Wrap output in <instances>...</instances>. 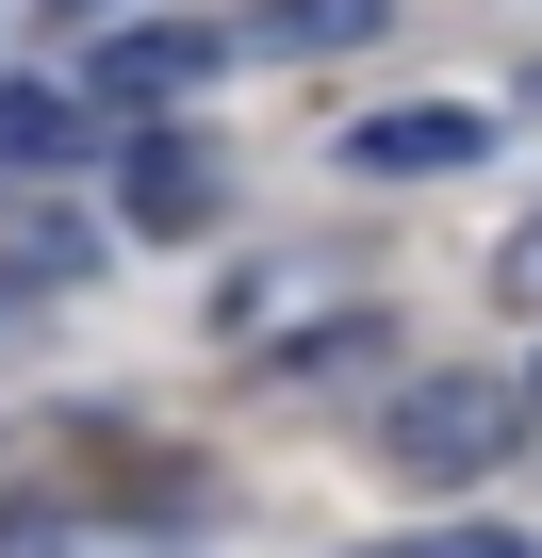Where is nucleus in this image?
I'll use <instances>...</instances> for the list:
<instances>
[{"label": "nucleus", "instance_id": "obj_1", "mask_svg": "<svg viewBox=\"0 0 542 558\" xmlns=\"http://www.w3.org/2000/svg\"><path fill=\"white\" fill-rule=\"evenodd\" d=\"M509 427H526V395H493V378H411V395L378 411V460H395L411 493H477V476L509 460Z\"/></svg>", "mask_w": 542, "mask_h": 558}, {"label": "nucleus", "instance_id": "obj_2", "mask_svg": "<svg viewBox=\"0 0 542 558\" xmlns=\"http://www.w3.org/2000/svg\"><path fill=\"white\" fill-rule=\"evenodd\" d=\"M214 66H230L214 17H148V34H99L83 99H99V116H148V99H181V83H214Z\"/></svg>", "mask_w": 542, "mask_h": 558}, {"label": "nucleus", "instance_id": "obj_3", "mask_svg": "<svg viewBox=\"0 0 542 558\" xmlns=\"http://www.w3.org/2000/svg\"><path fill=\"white\" fill-rule=\"evenodd\" d=\"M477 148H493V116H460V99H395V116L346 132L362 181H444V165H477Z\"/></svg>", "mask_w": 542, "mask_h": 558}, {"label": "nucleus", "instance_id": "obj_4", "mask_svg": "<svg viewBox=\"0 0 542 558\" xmlns=\"http://www.w3.org/2000/svg\"><path fill=\"white\" fill-rule=\"evenodd\" d=\"M116 214H132V230H214V148H197V132H148V148L116 165Z\"/></svg>", "mask_w": 542, "mask_h": 558}, {"label": "nucleus", "instance_id": "obj_5", "mask_svg": "<svg viewBox=\"0 0 542 558\" xmlns=\"http://www.w3.org/2000/svg\"><path fill=\"white\" fill-rule=\"evenodd\" d=\"M99 99H50V83H0V165H67V132H83Z\"/></svg>", "mask_w": 542, "mask_h": 558}, {"label": "nucleus", "instance_id": "obj_6", "mask_svg": "<svg viewBox=\"0 0 542 558\" xmlns=\"http://www.w3.org/2000/svg\"><path fill=\"white\" fill-rule=\"evenodd\" d=\"M362 34H395V0H280L263 17V50H362Z\"/></svg>", "mask_w": 542, "mask_h": 558}, {"label": "nucleus", "instance_id": "obj_7", "mask_svg": "<svg viewBox=\"0 0 542 558\" xmlns=\"http://www.w3.org/2000/svg\"><path fill=\"white\" fill-rule=\"evenodd\" d=\"M362 558H542L526 525H427V542H362Z\"/></svg>", "mask_w": 542, "mask_h": 558}, {"label": "nucleus", "instance_id": "obj_8", "mask_svg": "<svg viewBox=\"0 0 542 558\" xmlns=\"http://www.w3.org/2000/svg\"><path fill=\"white\" fill-rule=\"evenodd\" d=\"M509 279H526V296H542V214H526V230H509Z\"/></svg>", "mask_w": 542, "mask_h": 558}, {"label": "nucleus", "instance_id": "obj_9", "mask_svg": "<svg viewBox=\"0 0 542 558\" xmlns=\"http://www.w3.org/2000/svg\"><path fill=\"white\" fill-rule=\"evenodd\" d=\"M50 17H116V0H50Z\"/></svg>", "mask_w": 542, "mask_h": 558}, {"label": "nucleus", "instance_id": "obj_10", "mask_svg": "<svg viewBox=\"0 0 542 558\" xmlns=\"http://www.w3.org/2000/svg\"><path fill=\"white\" fill-rule=\"evenodd\" d=\"M526 411H542V362H526Z\"/></svg>", "mask_w": 542, "mask_h": 558}]
</instances>
